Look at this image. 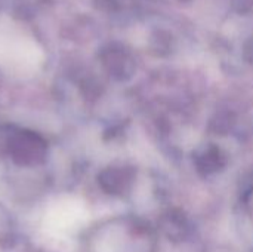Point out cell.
Here are the masks:
<instances>
[{
  "label": "cell",
  "mask_w": 253,
  "mask_h": 252,
  "mask_svg": "<svg viewBox=\"0 0 253 252\" xmlns=\"http://www.w3.org/2000/svg\"><path fill=\"white\" fill-rule=\"evenodd\" d=\"M37 42L15 21L0 18V68L15 76H30L43 62Z\"/></svg>",
  "instance_id": "1"
},
{
  "label": "cell",
  "mask_w": 253,
  "mask_h": 252,
  "mask_svg": "<svg viewBox=\"0 0 253 252\" xmlns=\"http://www.w3.org/2000/svg\"><path fill=\"white\" fill-rule=\"evenodd\" d=\"M83 208L73 198H58L53 201L44 215V227L55 238H64L73 233L82 223Z\"/></svg>",
  "instance_id": "2"
}]
</instances>
